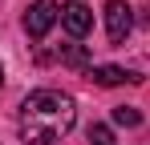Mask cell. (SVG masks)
<instances>
[{
    "instance_id": "1",
    "label": "cell",
    "mask_w": 150,
    "mask_h": 145,
    "mask_svg": "<svg viewBox=\"0 0 150 145\" xmlns=\"http://www.w3.org/2000/svg\"><path fill=\"white\" fill-rule=\"evenodd\" d=\"M73 121H77L73 97L57 93V89H37L21 105V137L28 145H53L73 129Z\"/></svg>"
},
{
    "instance_id": "2",
    "label": "cell",
    "mask_w": 150,
    "mask_h": 145,
    "mask_svg": "<svg viewBox=\"0 0 150 145\" xmlns=\"http://www.w3.org/2000/svg\"><path fill=\"white\" fill-rule=\"evenodd\" d=\"M61 20V4L57 0H33L25 12V32L33 40H41V36H49V28Z\"/></svg>"
},
{
    "instance_id": "3",
    "label": "cell",
    "mask_w": 150,
    "mask_h": 145,
    "mask_svg": "<svg viewBox=\"0 0 150 145\" xmlns=\"http://www.w3.org/2000/svg\"><path fill=\"white\" fill-rule=\"evenodd\" d=\"M134 28V16H130V4L126 0H105V36L110 45H122Z\"/></svg>"
},
{
    "instance_id": "4",
    "label": "cell",
    "mask_w": 150,
    "mask_h": 145,
    "mask_svg": "<svg viewBox=\"0 0 150 145\" xmlns=\"http://www.w3.org/2000/svg\"><path fill=\"white\" fill-rule=\"evenodd\" d=\"M61 28H65L73 40H81V36L93 28V12H89L81 0H69V4H61Z\"/></svg>"
},
{
    "instance_id": "5",
    "label": "cell",
    "mask_w": 150,
    "mask_h": 145,
    "mask_svg": "<svg viewBox=\"0 0 150 145\" xmlns=\"http://www.w3.org/2000/svg\"><path fill=\"white\" fill-rule=\"evenodd\" d=\"M89 81L101 85V89H114V85H122V81H134V85H138L142 77H138V72L118 69V65H93V69H89Z\"/></svg>"
},
{
    "instance_id": "6",
    "label": "cell",
    "mask_w": 150,
    "mask_h": 145,
    "mask_svg": "<svg viewBox=\"0 0 150 145\" xmlns=\"http://www.w3.org/2000/svg\"><path fill=\"white\" fill-rule=\"evenodd\" d=\"M61 61H65L69 69H85V65H89V52H85L81 45H69L65 52H61Z\"/></svg>"
},
{
    "instance_id": "7",
    "label": "cell",
    "mask_w": 150,
    "mask_h": 145,
    "mask_svg": "<svg viewBox=\"0 0 150 145\" xmlns=\"http://www.w3.org/2000/svg\"><path fill=\"white\" fill-rule=\"evenodd\" d=\"M114 121L126 125V129H134V125H142V113H138L134 105H118V109H114Z\"/></svg>"
},
{
    "instance_id": "8",
    "label": "cell",
    "mask_w": 150,
    "mask_h": 145,
    "mask_svg": "<svg viewBox=\"0 0 150 145\" xmlns=\"http://www.w3.org/2000/svg\"><path fill=\"white\" fill-rule=\"evenodd\" d=\"M89 145H114V129L110 125H89Z\"/></svg>"
},
{
    "instance_id": "9",
    "label": "cell",
    "mask_w": 150,
    "mask_h": 145,
    "mask_svg": "<svg viewBox=\"0 0 150 145\" xmlns=\"http://www.w3.org/2000/svg\"><path fill=\"white\" fill-rule=\"evenodd\" d=\"M0 81H4V69H0Z\"/></svg>"
}]
</instances>
